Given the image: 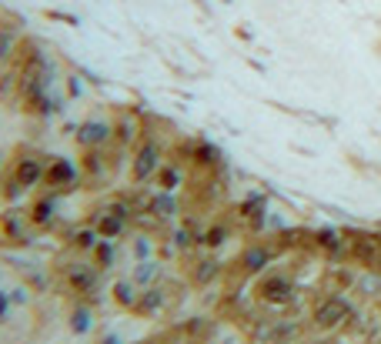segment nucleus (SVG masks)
Instances as JSON below:
<instances>
[{
	"label": "nucleus",
	"instance_id": "nucleus-9",
	"mask_svg": "<svg viewBox=\"0 0 381 344\" xmlns=\"http://www.w3.org/2000/svg\"><path fill=\"white\" fill-rule=\"evenodd\" d=\"M110 261H114L110 244H108V241H98V244H94V267H98V271H104V267H110Z\"/></svg>",
	"mask_w": 381,
	"mask_h": 344
},
{
	"label": "nucleus",
	"instance_id": "nucleus-2",
	"mask_svg": "<svg viewBox=\"0 0 381 344\" xmlns=\"http://www.w3.org/2000/svg\"><path fill=\"white\" fill-rule=\"evenodd\" d=\"M157 167H161V151H157L154 141H144L137 157H134V167H131L134 181H151L154 174H157Z\"/></svg>",
	"mask_w": 381,
	"mask_h": 344
},
{
	"label": "nucleus",
	"instance_id": "nucleus-3",
	"mask_svg": "<svg viewBox=\"0 0 381 344\" xmlns=\"http://www.w3.org/2000/svg\"><path fill=\"white\" fill-rule=\"evenodd\" d=\"M254 294H258V301H264V304H284V301H291V284L284 278H278V274H268V278L258 281Z\"/></svg>",
	"mask_w": 381,
	"mask_h": 344
},
{
	"label": "nucleus",
	"instance_id": "nucleus-4",
	"mask_svg": "<svg viewBox=\"0 0 381 344\" xmlns=\"http://www.w3.org/2000/svg\"><path fill=\"white\" fill-rule=\"evenodd\" d=\"M74 184V167L67 161H51L44 164V188L47 190H67Z\"/></svg>",
	"mask_w": 381,
	"mask_h": 344
},
{
	"label": "nucleus",
	"instance_id": "nucleus-7",
	"mask_svg": "<svg viewBox=\"0 0 381 344\" xmlns=\"http://www.w3.org/2000/svg\"><path fill=\"white\" fill-rule=\"evenodd\" d=\"M67 281H71V288H74L77 294H90V291L98 288V267L77 264L67 271Z\"/></svg>",
	"mask_w": 381,
	"mask_h": 344
},
{
	"label": "nucleus",
	"instance_id": "nucleus-6",
	"mask_svg": "<svg viewBox=\"0 0 381 344\" xmlns=\"http://www.w3.org/2000/svg\"><path fill=\"white\" fill-rule=\"evenodd\" d=\"M108 137H114V131H110L108 124H98V121H88L80 131H77V144L84 147V151H94V147H100Z\"/></svg>",
	"mask_w": 381,
	"mask_h": 344
},
{
	"label": "nucleus",
	"instance_id": "nucleus-1",
	"mask_svg": "<svg viewBox=\"0 0 381 344\" xmlns=\"http://www.w3.org/2000/svg\"><path fill=\"white\" fill-rule=\"evenodd\" d=\"M351 304L345 298H338V294H331V298H321L315 308V324L318 328H345V324L351 321Z\"/></svg>",
	"mask_w": 381,
	"mask_h": 344
},
{
	"label": "nucleus",
	"instance_id": "nucleus-8",
	"mask_svg": "<svg viewBox=\"0 0 381 344\" xmlns=\"http://www.w3.org/2000/svg\"><path fill=\"white\" fill-rule=\"evenodd\" d=\"M114 298H118V304H124V308H134V304H137L131 281H127V284H124V281H118V284H114Z\"/></svg>",
	"mask_w": 381,
	"mask_h": 344
},
{
	"label": "nucleus",
	"instance_id": "nucleus-11",
	"mask_svg": "<svg viewBox=\"0 0 381 344\" xmlns=\"http://www.w3.org/2000/svg\"><path fill=\"white\" fill-rule=\"evenodd\" d=\"M0 314H4V301H0Z\"/></svg>",
	"mask_w": 381,
	"mask_h": 344
},
{
	"label": "nucleus",
	"instance_id": "nucleus-10",
	"mask_svg": "<svg viewBox=\"0 0 381 344\" xmlns=\"http://www.w3.org/2000/svg\"><path fill=\"white\" fill-rule=\"evenodd\" d=\"M154 271H157V267H154V264H141V267H137V274H134V281H137V284H147V281H154V278H157Z\"/></svg>",
	"mask_w": 381,
	"mask_h": 344
},
{
	"label": "nucleus",
	"instance_id": "nucleus-5",
	"mask_svg": "<svg viewBox=\"0 0 381 344\" xmlns=\"http://www.w3.org/2000/svg\"><path fill=\"white\" fill-rule=\"evenodd\" d=\"M351 254L358 257L368 271L381 274V237H361L358 244H351Z\"/></svg>",
	"mask_w": 381,
	"mask_h": 344
}]
</instances>
